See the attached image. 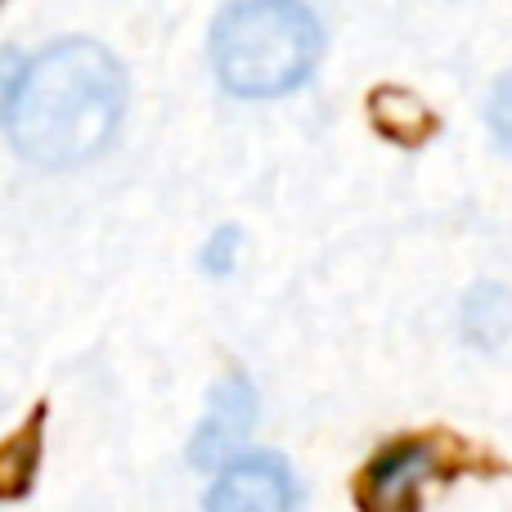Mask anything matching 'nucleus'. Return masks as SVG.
Wrapping results in <instances>:
<instances>
[{
	"mask_svg": "<svg viewBox=\"0 0 512 512\" xmlns=\"http://www.w3.org/2000/svg\"><path fill=\"white\" fill-rule=\"evenodd\" d=\"M18 72H23V59L9 54V50H0V122H5V108H9V99H14Z\"/></svg>",
	"mask_w": 512,
	"mask_h": 512,
	"instance_id": "obj_6",
	"label": "nucleus"
},
{
	"mask_svg": "<svg viewBox=\"0 0 512 512\" xmlns=\"http://www.w3.org/2000/svg\"><path fill=\"white\" fill-rule=\"evenodd\" d=\"M432 472L427 445H396L369 468L364 481V512H414V490Z\"/></svg>",
	"mask_w": 512,
	"mask_h": 512,
	"instance_id": "obj_5",
	"label": "nucleus"
},
{
	"mask_svg": "<svg viewBox=\"0 0 512 512\" xmlns=\"http://www.w3.org/2000/svg\"><path fill=\"white\" fill-rule=\"evenodd\" d=\"M126 108L122 63L95 41H59L18 72L5 126L36 167H81L113 144Z\"/></svg>",
	"mask_w": 512,
	"mask_h": 512,
	"instance_id": "obj_1",
	"label": "nucleus"
},
{
	"mask_svg": "<svg viewBox=\"0 0 512 512\" xmlns=\"http://www.w3.org/2000/svg\"><path fill=\"white\" fill-rule=\"evenodd\" d=\"M207 512H297V481L274 454L225 463L207 490Z\"/></svg>",
	"mask_w": 512,
	"mask_h": 512,
	"instance_id": "obj_3",
	"label": "nucleus"
},
{
	"mask_svg": "<svg viewBox=\"0 0 512 512\" xmlns=\"http://www.w3.org/2000/svg\"><path fill=\"white\" fill-rule=\"evenodd\" d=\"M324 54L319 18L301 0H239L216 18L212 63L239 99H274L297 90Z\"/></svg>",
	"mask_w": 512,
	"mask_h": 512,
	"instance_id": "obj_2",
	"label": "nucleus"
},
{
	"mask_svg": "<svg viewBox=\"0 0 512 512\" xmlns=\"http://www.w3.org/2000/svg\"><path fill=\"white\" fill-rule=\"evenodd\" d=\"M252 418H256V391L243 373H234V378H225L212 391V405H207L203 423L194 432V445H189L194 468H207V472L225 468L239 454V445L248 441Z\"/></svg>",
	"mask_w": 512,
	"mask_h": 512,
	"instance_id": "obj_4",
	"label": "nucleus"
}]
</instances>
